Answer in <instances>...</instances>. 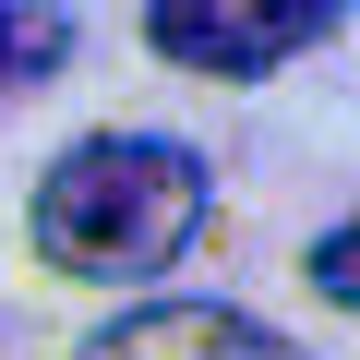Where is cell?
Listing matches in <instances>:
<instances>
[{
	"label": "cell",
	"mask_w": 360,
	"mask_h": 360,
	"mask_svg": "<svg viewBox=\"0 0 360 360\" xmlns=\"http://www.w3.org/2000/svg\"><path fill=\"white\" fill-rule=\"evenodd\" d=\"M144 37L168 49V60H193V72H276L288 49H312V37H336V13L312 0H288V13H193V0H168V13H144Z\"/></svg>",
	"instance_id": "2"
},
{
	"label": "cell",
	"mask_w": 360,
	"mask_h": 360,
	"mask_svg": "<svg viewBox=\"0 0 360 360\" xmlns=\"http://www.w3.org/2000/svg\"><path fill=\"white\" fill-rule=\"evenodd\" d=\"M60 49H72V25H60V13H0V96L37 84V72H60Z\"/></svg>",
	"instance_id": "4"
},
{
	"label": "cell",
	"mask_w": 360,
	"mask_h": 360,
	"mask_svg": "<svg viewBox=\"0 0 360 360\" xmlns=\"http://www.w3.org/2000/svg\"><path fill=\"white\" fill-rule=\"evenodd\" d=\"M217 205V180L193 144H168V132H96L72 144L49 180H37V252L60 276H156L193 252Z\"/></svg>",
	"instance_id": "1"
},
{
	"label": "cell",
	"mask_w": 360,
	"mask_h": 360,
	"mask_svg": "<svg viewBox=\"0 0 360 360\" xmlns=\"http://www.w3.org/2000/svg\"><path fill=\"white\" fill-rule=\"evenodd\" d=\"M84 360H300V348L264 336L252 312H217V300H156V312L84 336Z\"/></svg>",
	"instance_id": "3"
}]
</instances>
